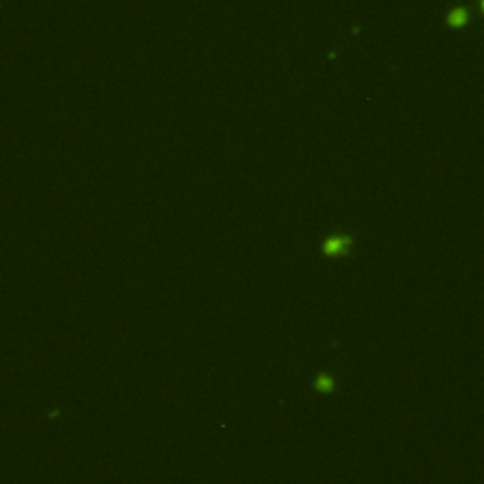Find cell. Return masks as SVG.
<instances>
[{
    "label": "cell",
    "instance_id": "cell-1",
    "mask_svg": "<svg viewBox=\"0 0 484 484\" xmlns=\"http://www.w3.org/2000/svg\"><path fill=\"white\" fill-rule=\"evenodd\" d=\"M348 244H350V237H346V235H335V237H329L323 242V250L327 254H341Z\"/></svg>",
    "mask_w": 484,
    "mask_h": 484
},
{
    "label": "cell",
    "instance_id": "cell-3",
    "mask_svg": "<svg viewBox=\"0 0 484 484\" xmlns=\"http://www.w3.org/2000/svg\"><path fill=\"white\" fill-rule=\"evenodd\" d=\"M316 386L320 388L322 392H329L333 388V380L329 377H325V375H322V377H318V380H316Z\"/></svg>",
    "mask_w": 484,
    "mask_h": 484
},
{
    "label": "cell",
    "instance_id": "cell-2",
    "mask_svg": "<svg viewBox=\"0 0 484 484\" xmlns=\"http://www.w3.org/2000/svg\"><path fill=\"white\" fill-rule=\"evenodd\" d=\"M465 17H467V10L465 8H454L450 11V21L454 25H458V23H463L465 21Z\"/></svg>",
    "mask_w": 484,
    "mask_h": 484
}]
</instances>
